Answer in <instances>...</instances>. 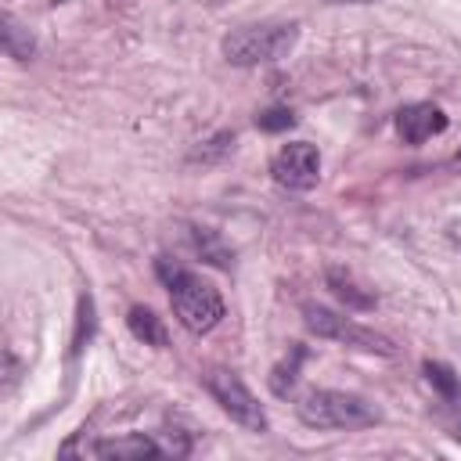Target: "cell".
I'll list each match as a JSON object with an SVG mask.
<instances>
[{
    "mask_svg": "<svg viewBox=\"0 0 461 461\" xmlns=\"http://www.w3.org/2000/svg\"><path fill=\"white\" fill-rule=\"evenodd\" d=\"M295 414L303 425L310 429H367L382 418V411L357 396V393H342V389H313L295 403Z\"/></svg>",
    "mask_w": 461,
    "mask_h": 461,
    "instance_id": "7a4b0ae2",
    "label": "cell"
},
{
    "mask_svg": "<svg viewBox=\"0 0 461 461\" xmlns=\"http://www.w3.org/2000/svg\"><path fill=\"white\" fill-rule=\"evenodd\" d=\"M94 335V299L83 292L79 295V313H76V335H72V357L83 353V346L90 342Z\"/></svg>",
    "mask_w": 461,
    "mask_h": 461,
    "instance_id": "5bb4252c",
    "label": "cell"
},
{
    "mask_svg": "<svg viewBox=\"0 0 461 461\" xmlns=\"http://www.w3.org/2000/svg\"><path fill=\"white\" fill-rule=\"evenodd\" d=\"M421 371H425V382L443 396V400H461V378H457V371L450 367V364H439V360H425L421 364Z\"/></svg>",
    "mask_w": 461,
    "mask_h": 461,
    "instance_id": "7c38bea8",
    "label": "cell"
},
{
    "mask_svg": "<svg viewBox=\"0 0 461 461\" xmlns=\"http://www.w3.org/2000/svg\"><path fill=\"white\" fill-rule=\"evenodd\" d=\"M454 169H461V151H457V155H454Z\"/></svg>",
    "mask_w": 461,
    "mask_h": 461,
    "instance_id": "d6986e66",
    "label": "cell"
},
{
    "mask_svg": "<svg viewBox=\"0 0 461 461\" xmlns=\"http://www.w3.org/2000/svg\"><path fill=\"white\" fill-rule=\"evenodd\" d=\"M50 4H65V0H50Z\"/></svg>",
    "mask_w": 461,
    "mask_h": 461,
    "instance_id": "44dd1931",
    "label": "cell"
},
{
    "mask_svg": "<svg viewBox=\"0 0 461 461\" xmlns=\"http://www.w3.org/2000/svg\"><path fill=\"white\" fill-rule=\"evenodd\" d=\"M191 238H194V249H198L209 263H216V267H223V270L230 267V249H223V245L216 241V234H212V230H198V227H194V230H191Z\"/></svg>",
    "mask_w": 461,
    "mask_h": 461,
    "instance_id": "9a60e30c",
    "label": "cell"
},
{
    "mask_svg": "<svg viewBox=\"0 0 461 461\" xmlns=\"http://www.w3.org/2000/svg\"><path fill=\"white\" fill-rule=\"evenodd\" d=\"M230 148H234V133H227V130H223V133H216L212 140H205V144H202V148H198V151H194L191 158H202V162H212V158H220V155H227Z\"/></svg>",
    "mask_w": 461,
    "mask_h": 461,
    "instance_id": "e0dca14e",
    "label": "cell"
},
{
    "mask_svg": "<svg viewBox=\"0 0 461 461\" xmlns=\"http://www.w3.org/2000/svg\"><path fill=\"white\" fill-rule=\"evenodd\" d=\"M303 321H306V328H310L313 335H321V339H335V342H346V346H353V349L382 353V357H393V353H396L393 339H385V335H378V331H371V328H364V324H357V321H349V317H342V313H331V310H324V306L306 303V306H303Z\"/></svg>",
    "mask_w": 461,
    "mask_h": 461,
    "instance_id": "5b68a950",
    "label": "cell"
},
{
    "mask_svg": "<svg viewBox=\"0 0 461 461\" xmlns=\"http://www.w3.org/2000/svg\"><path fill=\"white\" fill-rule=\"evenodd\" d=\"M328 288H331V295H335L346 310H375V295L364 292V288H360L346 270H339V267L328 270Z\"/></svg>",
    "mask_w": 461,
    "mask_h": 461,
    "instance_id": "9c48e42d",
    "label": "cell"
},
{
    "mask_svg": "<svg viewBox=\"0 0 461 461\" xmlns=\"http://www.w3.org/2000/svg\"><path fill=\"white\" fill-rule=\"evenodd\" d=\"M454 436H457V439H461V425H457V432H454Z\"/></svg>",
    "mask_w": 461,
    "mask_h": 461,
    "instance_id": "ffe728a7",
    "label": "cell"
},
{
    "mask_svg": "<svg viewBox=\"0 0 461 461\" xmlns=\"http://www.w3.org/2000/svg\"><path fill=\"white\" fill-rule=\"evenodd\" d=\"M303 357H306V349L295 342V346H292V360L285 357V360L270 371V389H274L277 396H288V393H292V385H295V378H299V364H303Z\"/></svg>",
    "mask_w": 461,
    "mask_h": 461,
    "instance_id": "4fadbf2b",
    "label": "cell"
},
{
    "mask_svg": "<svg viewBox=\"0 0 461 461\" xmlns=\"http://www.w3.org/2000/svg\"><path fill=\"white\" fill-rule=\"evenodd\" d=\"M209 396L223 407V414H230V421H238L249 432H267V411L259 407V400L252 396V389L227 367H209L202 375Z\"/></svg>",
    "mask_w": 461,
    "mask_h": 461,
    "instance_id": "277c9868",
    "label": "cell"
},
{
    "mask_svg": "<svg viewBox=\"0 0 461 461\" xmlns=\"http://www.w3.org/2000/svg\"><path fill=\"white\" fill-rule=\"evenodd\" d=\"M270 173L288 191H310L321 176V155L310 140H292L270 158Z\"/></svg>",
    "mask_w": 461,
    "mask_h": 461,
    "instance_id": "8992f818",
    "label": "cell"
},
{
    "mask_svg": "<svg viewBox=\"0 0 461 461\" xmlns=\"http://www.w3.org/2000/svg\"><path fill=\"white\" fill-rule=\"evenodd\" d=\"M328 4H375V0H328Z\"/></svg>",
    "mask_w": 461,
    "mask_h": 461,
    "instance_id": "ac0fdd59",
    "label": "cell"
},
{
    "mask_svg": "<svg viewBox=\"0 0 461 461\" xmlns=\"http://www.w3.org/2000/svg\"><path fill=\"white\" fill-rule=\"evenodd\" d=\"M0 25H4V50H7V58H14V61H29V58L36 54V40H32V32H29L18 18H11V14H4Z\"/></svg>",
    "mask_w": 461,
    "mask_h": 461,
    "instance_id": "8fae6325",
    "label": "cell"
},
{
    "mask_svg": "<svg viewBox=\"0 0 461 461\" xmlns=\"http://www.w3.org/2000/svg\"><path fill=\"white\" fill-rule=\"evenodd\" d=\"M97 457H162V443H155L144 432L133 436H119V439H101L94 447Z\"/></svg>",
    "mask_w": 461,
    "mask_h": 461,
    "instance_id": "ba28073f",
    "label": "cell"
},
{
    "mask_svg": "<svg viewBox=\"0 0 461 461\" xmlns=\"http://www.w3.org/2000/svg\"><path fill=\"white\" fill-rule=\"evenodd\" d=\"M299 40L295 22H259V25H241L223 36V58L230 65H267L288 58V50Z\"/></svg>",
    "mask_w": 461,
    "mask_h": 461,
    "instance_id": "3957f363",
    "label": "cell"
},
{
    "mask_svg": "<svg viewBox=\"0 0 461 461\" xmlns=\"http://www.w3.org/2000/svg\"><path fill=\"white\" fill-rule=\"evenodd\" d=\"M292 122H295V115H292L288 108H267V112L256 115V126H259L263 133H281V130H288Z\"/></svg>",
    "mask_w": 461,
    "mask_h": 461,
    "instance_id": "2e32d148",
    "label": "cell"
},
{
    "mask_svg": "<svg viewBox=\"0 0 461 461\" xmlns=\"http://www.w3.org/2000/svg\"><path fill=\"white\" fill-rule=\"evenodd\" d=\"M126 328H130V335H133L137 342H144V346L162 349V346L169 342V339H166L162 321H158L148 306H130V313H126Z\"/></svg>",
    "mask_w": 461,
    "mask_h": 461,
    "instance_id": "30bf717a",
    "label": "cell"
},
{
    "mask_svg": "<svg viewBox=\"0 0 461 461\" xmlns=\"http://www.w3.org/2000/svg\"><path fill=\"white\" fill-rule=\"evenodd\" d=\"M155 270H158L162 285L169 288V303H173L176 321H180L187 331L205 335V331H212V328L223 321V299H220V292H216L209 281L194 277L191 270H184V267L173 263L169 256H158V259H155Z\"/></svg>",
    "mask_w": 461,
    "mask_h": 461,
    "instance_id": "6da1fadb",
    "label": "cell"
},
{
    "mask_svg": "<svg viewBox=\"0 0 461 461\" xmlns=\"http://www.w3.org/2000/svg\"><path fill=\"white\" fill-rule=\"evenodd\" d=\"M443 130H447V115L432 101H418V104H407L396 112V133L403 144H425L429 137H436Z\"/></svg>",
    "mask_w": 461,
    "mask_h": 461,
    "instance_id": "52a82bcc",
    "label": "cell"
}]
</instances>
